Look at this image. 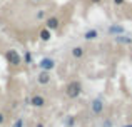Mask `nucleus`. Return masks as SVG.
Returning <instances> with one entry per match:
<instances>
[{
    "instance_id": "nucleus-3",
    "label": "nucleus",
    "mask_w": 132,
    "mask_h": 127,
    "mask_svg": "<svg viewBox=\"0 0 132 127\" xmlns=\"http://www.w3.org/2000/svg\"><path fill=\"white\" fill-rule=\"evenodd\" d=\"M59 25H60V20L57 19V17H48L47 20H45V29H48L52 32V30H57Z\"/></svg>"
},
{
    "instance_id": "nucleus-18",
    "label": "nucleus",
    "mask_w": 132,
    "mask_h": 127,
    "mask_svg": "<svg viewBox=\"0 0 132 127\" xmlns=\"http://www.w3.org/2000/svg\"><path fill=\"white\" fill-rule=\"evenodd\" d=\"M102 0H90V3H100Z\"/></svg>"
},
{
    "instance_id": "nucleus-20",
    "label": "nucleus",
    "mask_w": 132,
    "mask_h": 127,
    "mask_svg": "<svg viewBox=\"0 0 132 127\" xmlns=\"http://www.w3.org/2000/svg\"><path fill=\"white\" fill-rule=\"evenodd\" d=\"M37 127H44V125H42V124H37Z\"/></svg>"
},
{
    "instance_id": "nucleus-14",
    "label": "nucleus",
    "mask_w": 132,
    "mask_h": 127,
    "mask_svg": "<svg viewBox=\"0 0 132 127\" xmlns=\"http://www.w3.org/2000/svg\"><path fill=\"white\" fill-rule=\"evenodd\" d=\"M45 15V12H44V10H40V12L39 13H37V19H42V17Z\"/></svg>"
},
{
    "instance_id": "nucleus-5",
    "label": "nucleus",
    "mask_w": 132,
    "mask_h": 127,
    "mask_svg": "<svg viewBox=\"0 0 132 127\" xmlns=\"http://www.w3.org/2000/svg\"><path fill=\"white\" fill-rule=\"evenodd\" d=\"M37 80H39V84L47 85L48 82H50V72H48V70H42L39 75H37Z\"/></svg>"
},
{
    "instance_id": "nucleus-4",
    "label": "nucleus",
    "mask_w": 132,
    "mask_h": 127,
    "mask_svg": "<svg viewBox=\"0 0 132 127\" xmlns=\"http://www.w3.org/2000/svg\"><path fill=\"white\" fill-rule=\"evenodd\" d=\"M39 67L42 69V70H48V72H50L52 69L55 67V62H54L52 59H48V57H45V59H42V60H40Z\"/></svg>"
},
{
    "instance_id": "nucleus-2",
    "label": "nucleus",
    "mask_w": 132,
    "mask_h": 127,
    "mask_svg": "<svg viewBox=\"0 0 132 127\" xmlns=\"http://www.w3.org/2000/svg\"><path fill=\"white\" fill-rule=\"evenodd\" d=\"M7 60H9L12 65H15V67L22 64V57H20L19 52H17V50H13V49H10L9 52H7Z\"/></svg>"
},
{
    "instance_id": "nucleus-13",
    "label": "nucleus",
    "mask_w": 132,
    "mask_h": 127,
    "mask_svg": "<svg viewBox=\"0 0 132 127\" xmlns=\"http://www.w3.org/2000/svg\"><path fill=\"white\" fill-rule=\"evenodd\" d=\"M30 60H32V55L27 52V54H25V62H27V64H30Z\"/></svg>"
},
{
    "instance_id": "nucleus-7",
    "label": "nucleus",
    "mask_w": 132,
    "mask_h": 127,
    "mask_svg": "<svg viewBox=\"0 0 132 127\" xmlns=\"http://www.w3.org/2000/svg\"><path fill=\"white\" fill-rule=\"evenodd\" d=\"M92 111L95 112V114H100V112L104 111V104H102L100 99H95V100L92 102Z\"/></svg>"
},
{
    "instance_id": "nucleus-8",
    "label": "nucleus",
    "mask_w": 132,
    "mask_h": 127,
    "mask_svg": "<svg viewBox=\"0 0 132 127\" xmlns=\"http://www.w3.org/2000/svg\"><path fill=\"white\" fill-rule=\"evenodd\" d=\"M30 102H32V105H35V107H42V105L45 104L42 95H34V97L30 99Z\"/></svg>"
},
{
    "instance_id": "nucleus-10",
    "label": "nucleus",
    "mask_w": 132,
    "mask_h": 127,
    "mask_svg": "<svg viewBox=\"0 0 132 127\" xmlns=\"http://www.w3.org/2000/svg\"><path fill=\"white\" fill-rule=\"evenodd\" d=\"M50 30L48 29H42L40 30V40H44V42H48V40H50Z\"/></svg>"
},
{
    "instance_id": "nucleus-16",
    "label": "nucleus",
    "mask_w": 132,
    "mask_h": 127,
    "mask_svg": "<svg viewBox=\"0 0 132 127\" xmlns=\"http://www.w3.org/2000/svg\"><path fill=\"white\" fill-rule=\"evenodd\" d=\"M22 124H23V121L20 119V121H17V124H15V127H22Z\"/></svg>"
},
{
    "instance_id": "nucleus-6",
    "label": "nucleus",
    "mask_w": 132,
    "mask_h": 127,
    "mask_svg": "<svg viewBox=\"0 0 132 127\" xmlns=\"http://www.w3.org/2000/svg\"><path fill=\"white\" fill-rule=\"evenodd\" d=\"M114 40H116V44H124V45H130V44H132V37L122 35V33L116 35V37H114Z\"/></svg>"
},
{
    "instance_id": "nucleus-17",
    "label": "nucleus",
    "mask_w": 132,
    "mask_h": 127,
    "mask_svg": "<svg viewBox=\"0 0 132 127\" xmlns=\"http://www.w3.org/2000/svg\"><path fill=\"white\" fill-rule=\"evenodd\" d=\"M114 3H116V5H122L124 0H114Z\"/></svg>"
},
{
    "instance_id": "nucleus-1",
    "label": "nucleus",
    "mask_w": 132,
    "mask_h": 127,
    "mask_svg": "<svg viewBox=\"0 0 132 127\" xmlns=\"http://www.w3.org/2000/svg\"><path fill=\"white\" fill-rule=\"evenodd\" d=\"M80 92H82V84H80V82H77V80L70 82V84L67 85V89H65V94H67V97H70V99L79 97Z\"/></svg>"
},
{
    "instance_id": "nucleus-11",
    "label": "nucleus",
    "mask_w": 132,
    "mask_h": 127,
    "mask_svg": "<svg viewBox=\"0 0 132 127\" xmlns=\"http://www.w3.org/2000/svg\"><path fill=\"white\" fill-rule=\"evenodd\" d=\"M109 32L114 33V35H119V33H124V29L120 25H110L109 27Z\"/></svg>"
},
{
    "instance_id": "nucleus-22",
    "label": "nucleus",
    "mask_w": 132,
    "mask_h": 127,
    "mask_svg": "<svg viewBox=\"0 0 132 127\" xmlns=\"http://www.w3.org/2000/svg\"><path fill=\"white\" fill-rule=\"evenodd\" d=\"M124 127H132V125H124Z\"/></svg>"
},
{
    "instance_id": "nucleus-19",
    "label": "nucleus",
    "mask_w": 132,
    "mask_h": 127,
    "mask_svg": "<svg viewBox=\"0 0 132 127\" xmlns=\"http://www.w3.org/2000/svg\"><path fill=\"white\" fill-rule=\"evenodd\" d=\"M3 122V114H0V124Z\"/></svg>"
},
{
    "instance_id": "nucleus-15",
    "label": "nucleus",
    "mask_w": 132,
    "mask_h": 127,
    "mask_svg": "<svg viewBox=\"0 0 132 127\" xmlns=\"http://www.w3.org/2000/svg\"><path fill=\"white\" fill-rule=\"evenodd\" d=\"M72 124H74V117H69L67 119V125H72Z\"/></svg>"
},
{
    "instance_id": "nucleus-12",
    "label": "nucleus",
    "mask_w": 132,
    "mask_h": 127,
    "mask_svg": "<svg viewBox=\"0 0 132 127\" xmlns=\"http://www.w3.org/2000/svg\"><path fill=\"white\" fill-rule=\"evenodd\" d=\"M72 55H74L75 59H80V57L84 55V49H82V47H74V49H72Z\"/></svg>"
},
{
    "instance_id": "nucleus-9",
    "label": "nucleus",
    "mask_w": 132,
    "mask_h": 127,
    "mask_svg": "<svg viewBox=\"0 0 132 127\" xmlns=\"http://www.w3.org/2000/svg\"><path fill=\"white\" fill-rule=\"evenodd\" d=\"M97 35H99V33H97V30H87V32L84 33V39L85 40H95L97 39Z\"/></svg>"
},
{
    "instance_id": "nucleus-21",
    "label": "nucleus",
    "mask_w": 132,
    "mask_h": 127,
    "mask_svg": "<svg viewBox=\"0 0 132 127\" xmlns=\"http://www.w3.org/2000/svg\"><path fill=\"white\" fill-rule=\"evenodd\" d=\"M34 2H42V0H34Z\"/></svg>"
}]
</instances>
